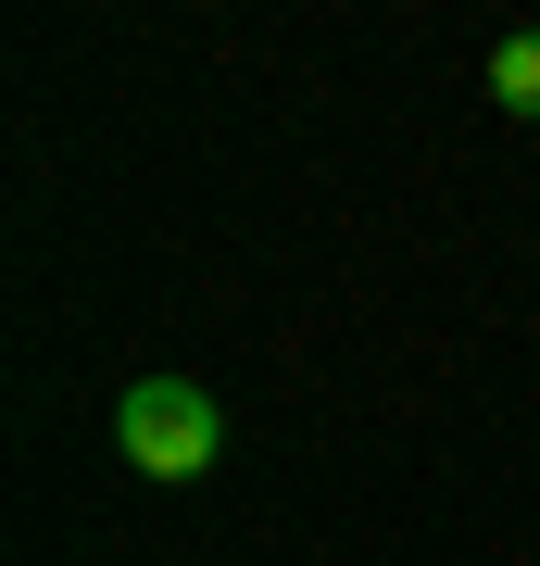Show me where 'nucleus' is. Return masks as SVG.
I'll list each match as a JSON object with an SVG mask.
<instances>
[{
	"mask_svg": "<svg viewBox=\"0 0 540 566\" xmlns=\"http://www.w3.org/2000/svg\"><path fill=\"white\" fill-rule=\"evenodd\" d=\"M114 441H126L139 479H201L214 441H226V416H214V390H201V378H139V390L114 403Z\"/></svg>",
	"mask_w": 540,
	"mask_h": 566,
	"instance_id": "nucleus-1",
	"label": "nucleus"
},
{
	"mask_svg": "<svg viewBox=\"0 0 540 566\" xmlns=\"http://www.w3.org/2000/svg\"><path fill=\"white\" fill-rule=\"evenodd\" d=\"M490 102L540 126V25H516V39H502V51H490Z\"/></svg>",
	"mask_w": 540,
	"mask_h": 566,
	"instance_id": "nucleus-2",
	"label": "nucleus"
}]
</instances>
